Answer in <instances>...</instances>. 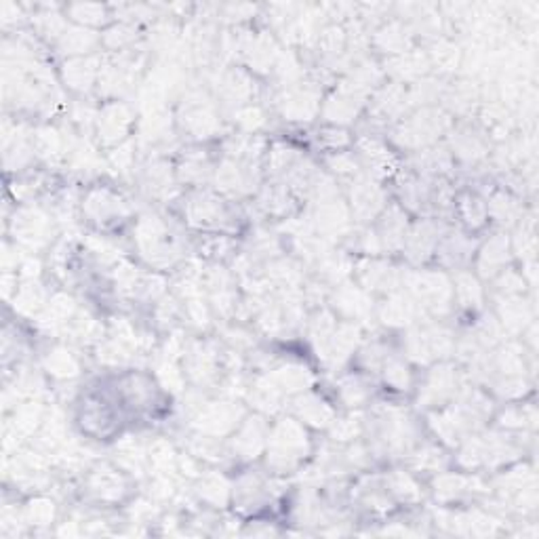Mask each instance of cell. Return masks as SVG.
<instances>
[{
  "instance_id": "obj_1",
  "label": "cell",
  "mask_w": 539,
  "mask_h": 539,
  "mask_svg": "<svg viewBox=\"0 0 539 539\" xmlns=\"http://www.w3.org/2000/svg\"><path fill=\"white\" fill-rule=\"evenodd\" d=\"M307 453L306 428L295 420H282L268 434V459L279 470H291Z\"/></svg>"
},
{
  "instance_id": "obj_2",
  "label": "cell",
  "mask_w": 539,
  "mask_h": 539,
  "mask_svg": "<svg viewBox=\"0 0 539 539\" xmlns=\"http://www.w3.org/2000/svg\"><path fill=\"white\" fill-rule=\"evenodd\" d=\"M95 125H98L99 139L104 141L106 146L120 144L127 135H129L133 127V114L131 108L120 104V101H112V104H106L101 108L98 118H95Z\"/></svg>"
},
{
  "instance_id": "obj_3",
  "label": "cell",
  "mask_w": 539,
  "mask_h": 539,
  "mask_svg": "<svg viewBox=\"0 0 539 539\" xmlns=\"http://www.w3.org/2000/svg\"><path fill=\"white\" fill-rule=\"evenodd\" d=\"M82 211L89 215V220L104 228L114 222H120L127 215L123 198L108 188L89 192L85 201H82Z\"/></svg>"
},
{
  "instance_id": "obj_4",
  "label": "cell",
  "mask_w": 539,
  "mask_h": 539,
  "mask_svg": "<svg viewBox=\"0 0 539 539\" xmlns=\"http://www.w3.org/2000/svg\"><path fill=\"white\" fill-rule=\"evenodd\" d=\"M118 394L125 407H131L133 411H152L156 407L154 402H156L158 396V386L150 375L135 374L133 371V374L123 375Z\"/></svg>"
},
{
  "instance_id": "obj_5",
  "label": "cell",
  "mask_w": 539,
  "mask_h": 539,
  "mask_svg": "<svg viewBox=\"0 0 539 539\" xmlns=\"http://www.w3.org/2000/svg\"><path fill=\"white\" fill-rule=\"evenodd\" d=\"M114 421H117V413H114L110 404L101 401L99 396L82 402L79 413V426L82 428V432L95 436V439H104V436L112 434L114 430H117V423Z\"/></svg>"
},
{
  "instance_id": "obj_6",
  "label": "cell",
  "mask_w": 539,
  "mask_h": 539,
  "mask_svg": "<svg viewBox=\"0 0 539 539\" xmlns=\"http://www.w3.org/2000/svg\"><path fill=\"white\" fill-rule=\"evenodd\" d=\"M190 222L198 228L220 230L228 217V207L222 198L211 194H198L188 204Z\"/></svg>"
},
{
  "instance_id": "obj_7",
  "label": "cell",
  "mask_w": 539,
  "mask_h": 539,
  "mask_svg": "<svg viewBox=\"0 0 539 539\" xmlns=\"http://www.w3.org/2000/svg\"><path fill=\"white\" fill-rule=\"evenodd\" d=\"M98 63H95V57H70V60L63 63L61 68V79L66 82L68 89L72 91H89L95 85V80L99 79Z\"/></svg>"
},
{
  "instance_id": "obj_8",
  "label": "cell",
  "mask_w": 539,
  "mask_h": 539,
  "mask_svg": "<svg viewBox=\"0 0 539 539\" xmlns=\"http://www.w3.org/2000/svg\"><path fill=\"white\" fill-rule=\"evenodd\" d=\"M268 434L270 428L258 417L241 421L234 432V451H239L242 458H255L261 449L268 447Z\"/></svg>"
},
{
  "instance_id": "obj_9",
  "label": "cell",
  "mask_w": 539,
  "mask_h": 539,
  "mask_svg": "<svg viewBox=\"0 0 539 539\" xmlns=\"http://www.w3.org/2000/svg\"><path fill=\"white\" fill-rule=\"evenodd\" d=\"M15 239H19L24 245L34 247L41 245V242L47 241L49 234V217L43 215L41 211H22V213H15Z\"/></svg>"
},
{
  "instance_id": "obj_10",
  "label": "cell",
  "mask_w": 539,
  "mask_h": 539,
  "mask_svg": "<svg viewBox=\"0 0 539 539\" xmlns=\"http://www.w3.org/2000/svg\"><path fill=\"white\" fill-rule=\"evenodd\" d=\"M66 15L72 19L76 25H80V28H98V25H104L110 22V11H108V6L104 5H70L66 6Z\"/></svg>"
},
{
  "instance_id": "obj_11",
  "label": "cell",
  "mask_w": 539,
  "mask_h": 539,
  "mask_svg": "<svg viewBox=\"0 0 539 539\" xmlns=\"http://www.w3.org/2000/svg\"><path fill=\"white\" fill-rule=\"evenodd\" d=\"M299 402L304 407H298L299 417L304 421L301 423H314V426H329L333 420V411L331 407H326L325 401L317 399V396H301Z\"/></svg>"
},
{
  "instance_id": "obj_12",
  "label": "cell",
  "mask_w": 539,
  "mask_h": 539,
  "mask_svg": "<svg viewBox=\"0 0 539 539\" xmlns=\"http://www.w3.org/2000/svg\"><path fill=\"white\" fill-rule=\"evenodd\" d=\"M352 207L358 215H375L382 209L380 190L374 184L364 182L355 185V196H352Z\"/></svg>"
},
{
  "instance_id": "obj_13",
  "label": "cell",
  "mask_w": 539,
  "mask_h": 539,
  "mask_svg": "<svg viewBox=\"0 0 539 539\" xmlns=\"http://www.w3.org/2000/svg\"><path fill=\"white\" fill-rule=\"evenodd\" d=\"M123 480V474L117 470H99L91 477V489L99 493V497H120Z\"/></svg>"
},
{
  "instance_id": "obj_14",
  "label": "cell",
  "mask_w": 539,
  "mask_h": 539,
  "mask_svg": "<svg viewBox=\"0 0 539 539\" xmlns=\"http://www.w3.org/2000/svg\"><path fill=\"white\" fill-rule=\"evenodd\" d=\"M44 364H47V371L51 375L61 377V380H66V377L79 375V361H76V358L63 348H57L53 352H49V358H47V363H44Z\"/></svg>"
},
{
  "instance_id": "obj_15",
  "label": "cell",
  "mask_w": 539,
  "mask_h": 539,
  "mask_svg": "<svg viewBox=\"0 0 539 539\" xmlns=\"http://www.w3.org/2000/svg\"><path fill=\"white\" fill-rule=\"evenodd\" d=\"M43 306H44V298H43L41 285H36V282H30V285L22 287L15 293V307H19L22 312H30V314L38 312Z\"/></svg>"
},
{
  "instance_id": "obj_16",
  "label": "cell",
  "mask_w": 539,
  "mask_h": 539,
  "mask_svg": "<svg viewBox=\"0 0 539 539\" xmlns=\"http://www.w3.org/2000/svg\"><path fill=\"white\" fill-rule=\"evenodd\" d=\"M506 260H508V242L504 239H493L487 249L480 251V264H485V268L502 266Z\"/></svg>"
},
{
  "instance_id": "obj_17",
  "label": "cell",
  "mask_w": 539,
  "mask_h": 539,
  "mask_svg": "<svg viewBox=\"0 0 539 539\" xmlns=\"http://www.w3.org/2000/svg\"><path fill=\"white\" fill-rule=\"evenodd\" d=\"M409 380V371L402 363L386 364V382L396 390H402Z\"/></svg>"
}]
</instances>
